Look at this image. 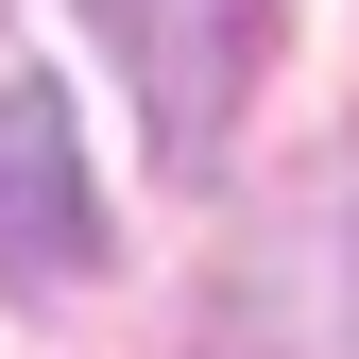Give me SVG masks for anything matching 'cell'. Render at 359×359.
<instances>
[{"label": "cell", "mask_w": 359, "mask_h": 359, "mask_svg": "<svg viewBox=\"0 0 359 359\" xmlns=\"http://www.w3.org/2000/svg\"><path fill=\"white\" fill-rule=\"evenodd\" d=\"M86 34L120 52L154 154L205 171V154H222V103H240V69H257V0H86Z\"/></svg>", "instance_id": "6da1fadb"}, {"label": "cell", "mask_w": 359, "mask_h": 359, "mask_svg": "<svg viewBox=\"0 0 359 359\" xmlns=\"http://www.w3.org/2000/svg\"><path fill=\"white\" fill-rule=\"evenodd\" d=\"M86 257H103V205H86V137H69V103L52 86H0V274L18 291H69Z\"/></svg>", "instance_id": "7a4b0ae2"}, {"label": "cell", "mask_w": 359, "mask_h": 359, "mask_svg": "<svg viewBox=\"0 0 359 359\" xmlns=\"http://www.w3.org/2000/svg\"><path fill=\"white\" fill-rule=\"evenodd\" d=\"M342 257H359V240H342Z\"/></svg>", "instance_id": "3957f363"}]
</instances>
